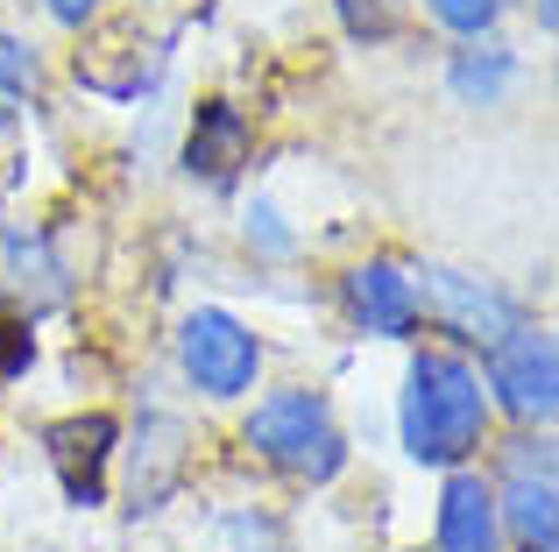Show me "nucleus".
Listing matches in <instances>:
<instances>
[{"mask_svg": "<svg viewBox=\"0 0 559 552\" xmlns=\"http://www.w3.org/2000/svg\"><path fill=\"white\" fill-rule=\"evenodd\" d=\"M489 383L461 347H418L404 369V397H396V432H404V454L418 468H467L489 440Z\"/></svg>", "mask_w": 559, "mask_h": 552, "instance_id": "1", "label": "nucleus"}, {"mask_svg": "<svg viewBox=\"0 0 559 552\" xmlns=\"http://www.w3.org/2000/svg\"><path fill=\"white\" fill-rule=\"evenodd\" d=\"M241 440L255 446L270 468L298 475V482H333V475L347 468V432H341V418H333V404L319 397V389H276V397H262L255 411H248Z\"/></svg>", "mask_w": 559, "mask_h": 552, "instance_id": "2", "label": "nucleus"}, {"mask_svg": "<svg viewBox=\"0 0 559 552\" xmlns=\"http://www.w3.org/2000/svg\"><path fill=\"white\" fill-rule=\"evenodd\" d=\"M178 369L199 397L234 404V397H248L255 375H262V333L241 326L234 312H219V304H199L178 326Z\"/></svg>", "mask_w": 559, "mask_h": 552, "instance_id": "3", "label": "nucleus"}, {"mask_svg": "<svg viewBox=\"0 0 559 552\" xmlns=\"http://www.w3.org/2000/svg\"><path fill=\"white\" fill-rule=\"evenodd\" d=\"M481 355H489L481 383H489V404H496V411L518 418L524 432H532V425H552V411H559V355H552V333L532 326V319H518V326H510L496 347H481Z\"/></svg>", "mask_w": 559, "mask_h": 552, "instance_id": "4", "label": "nucleus"}, {"mask_svg": "<svg viewBox=\"0 0 559 552\" xmlns=\"http://www.w3.org/2000/svg\"><path fill=\"white\" fill-rule=\"evenodd\" d=\"M496 517H503V552H559V489H552V446L546 440H510Z\"/></svg>", "mask_w": 559, "mask_h": 552, "instance_id": "5", "label": "nucleus"}, {"mask_svg": "<svg viewBox=\"0 0 559 552\" xmlns=\"http://www.w3.org/2000/svg\"><path fill=\"white\" fill-rule=\"evenodd\" d=\"M418 312H432V326L453 333L461 347H496V340H503V333L524 319L510 290H496L489 276H475V269H447V263L425 269Z\"/></svg>", "mask_w": 559, "mask_h": 552, "instance_id": "6", "label": "nucleus"}, {"mask_svg": "<svg viewBox=\"0 0 559 552\" xmlns=\"http://www.w3.org/2000/svg\"><path fill=\"white\" fill-rule=\"evenodd\" d=\"M341 304H347V319H355V333H369V340H411V333H418V276L404 263H390V255L347 269Z\"/></svg>", "mask_w": 559, "mask_h": 552, "instance_id": "7", "label": "nucleus"}, {"mask_svg": "<svg viewBox=\"0 0 559 552\" xmlns=\"http://www.w3.org/2000/svg\"><path fill=\"white\" fill-rule=\"evenodd\" d=\"M43 446H50V468H57V482H64V496L79 503V511L107 503V468H114V446H121V425H114L107 411L57 418V425L43 432Z\"/></svg>", "mask_w": 559, "mask_h": 552, "instance_id": "8", "label": "nucleus"}, {"mask_svg": "<svg viewBox=\"0 0 559 552\" xmlns=\"http://www.w3.org/2000/svg\"><path fill=\"white\" fill-rule=\"evenodd\" d=\"M432 552H503V517H496V489L475 468H447L432 511Z\"/></svg>", "mask_w": 559, "mask_h": 552, "instance_id": "9", "label": "nucleus"}, {"mask_svg": "<svg viewBox=\"0 0 559 552\" xmlns=\"http://www.w3.org/2000/svg\"><path fill=\"white\" fill-rule=\"evenodd\" d=\"M241 164H248V113L234 99H205L199 121H191V142H185V170L205 184H227Z\"/></svg>", "mask_w": 559, "mask_h": 552, "instance_id": "10", "label": "nucleus"}, {"mask_svg": "<svg viewBox=\"0 0 559 552\" xmlns=\"http://www.w3.org/2000/svg\"><path fill=\"white\" fill-rule=\"evenodd\" d=\"M135 475H128V489H135V511H164V496L178 489V475H185V425L178 418H142V432H135Z\"/></svg>", "mask_w": 559, "mask_h": 552, "instance_id": "11", "label": "nucleus"}, {"mask_svg": "<svg viewBox=\"0 0 559 552\" xmlns=\"http://www.w3.org/2000/svg\"><path fill=\"white\" fill-rule=\"evenodd\" d=\"M518 79H524V64L503 43H467L447 64V93L461 99V107H503V99L518 93Z\"/></svg>", "mask_w": 559, "mask_h": 552, "instance_id": "12", "label": "nucleus"}, {"mask_svg": "<svg viewBox=\"0 0 559 552\" xmlns=\"http://www.w3.org/2000/svg\"><path fill=\"white\" fill-rule=\"evenodd\" d=\"M425 14H432L447 36H461V43H481V36H496V22L510 14V0H418Z\"/></svg>", "mask_w": 559, "mask_h": 552, "instance_id": "13", "label": "nucleus"}, {"mask_svg": "<svg viewBox=\"0 0 559 552\" xmlns=\"http://www.w3.org/2000/svg\"><path fill=\"white\" fill-rule=\"evenodd\" d=\"M36 50H28L22 36H8V28H0V99H22V93H36Z\"/></svg>", "mask_w": 559, "mask_h": 552, "instance_id": "14", "label": "nucleus"}, {"mask_svg": "<svg viewBox=\"0 0 559 552\" xmlns=\"http://www.w3.org/2000/svg\"><path fill=\"white\" fill-rule=\"evenodd\" d=\"M248 241H255V249H270V255H290V249H298V241H290V227H284V213H276L270 199H255V206H248Z\"/></svg>", "mask_w": 559, "mask_h": 552, "instance_id": "15", "label": "nucleus"}, {"mask_svg": "<svg viewBox=\"0 0 559 552\" xmlns=\"http://www.w3.org/2000/svg\"><path fill=\"white\" fill-rule=\"evenodd\" d=\"M227 552H284V545H276V525H270V517L248 511V517H227Z\"/></svg>", "mask_w": 559, "mask_h": 552, "instance_id": "16", "label": "nucleus"}, {"mask_svg": "<svg viewBox=\"0 0 559 552\" xmlns=\"http://www.w3.org/2000/svg\"><path fill=\"white\" fill-rule=\"evenodd\" d=\"M43 14H50L57 28H85L99 14V0H43Z\"/></svg>", "mask_w": 559, "mask_h": 552, "instance_id": "17", "label": "nucleus"}, {"mask_svg": "<svg viewBox=\"0 0 559 552\" xmlns=\"http://www.w3.org/2000/svg\"><path fill=\"white\" fill-rule=\"evenodd\" d=\"M8 142H14V107L0 99V149H8Z\"/></svg>", "mask_w": 559, "mask_h": 552, "instance_id": "18", "label": "nucleus"}, {"mask_svg": "<svg viewBox=\"0 0 559 552\" xmlns=\"http://www.w3.org/2000/svg\"><path fill=\"white\" fill-rule=\"evenodd\" d=\"M532 14H538V28L552 36V0H532Z\"/></svg>", "mask_w": 559, "mask_h": 552, "instance_id": "19", "label": "nucleus"}]
</instances>
